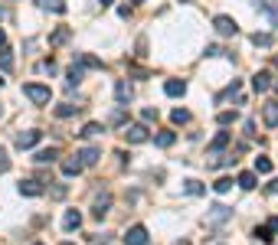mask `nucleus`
I'll return each instance as SVG.
<instances>
[{"mask_svg":"<svg viewBox=\"0 0 278 245\" xmlns=\"http://www.w3.org/2000/svg\"><path fill=\"white\" fill-rule=\"evenodd\" d=\"M79 226H82V213L79 209H69V213L62 216V229H66V232H75Z\"/></svg>","mask_w":278,"mask_h":245,"instance_id":"obj_8","label":"nucleus"},{"mask_svg":"<svg viewBox=\"0 0 278 245\" xmlns=\"http://www.w3.org/2000/svg\"><path fill=\"white\" fill-rule=\"evenodd\" d=\"M164 92L170 95V98H180V95L187 92V82H180V79H167V82H164Z\"/></svg>","mask_w":278,"mask_h":245,"instance_id":"obj_9","label":"nucleus"},{"mask_svg":"<svg viewBox=\"0 0 278 245\" xmlns=\"http://www.w3.org/2000/svg\"><path fill=\"white\" fill-rule=\"evenodd\" d=\"M262 121L268 128H278V102H265L262 105Z\"/></svg>","mask_w":278,"mask_h":245,"instance_id":"obj_6","label":"nucleus"},{"mask_svg":"<svg viewBox=\"0 0 278 245\" xmlns=\"http://www.w3.org/2000/svg\"><path fill=\"white\" fill-rule=\"evenodd\" d=\"M7 170H10V157H7V151L0 147V173H7Z\"/></svg>","mask_w":278,"mask_h":245,"instance_id":"obj_33","label":"nucleus"},{"mask_svg":"<svg viewBox=\"0 0 278 245\" xmlns=\"http://www.w3.org/2000/svg\"><path fill=\"white\" fill-rule=\"evenodd\" d=\"M141 118H144L148 124H151V121H157V108H144V111H141Z\"/></svg>","mask_w":278,"mask_h":245,"instance_id":"obj_35","label":"nucleus"},{"mask_svg":"<svg viewBox=\"0 0 278 245\" xmlns=\"http://www.w3.org/2000/svg\"><path fill=\"white\" fill-rule=\"evenodd\" d=\"M23 95L30 98L33 105H50V98H53L50 85H36V82H26V85H23Z\"/></svg>","mask_w":278,"mask_h":245,"instance_id":"obj_1","label":"nucleus"},{"mask_svg":"<svg viewBox=\"0 0 278 245\" xmlns=\"http://www.w3.org/2000/svg\"><path fill=\"white\" fill-rule=\"evenodd\" d=\"M131 95H134V92H131V85H128V82H118V85H115V98H118V102H131Z\"/></svg>","mask_w":278,"mask_h":245,"instance_id":"obj_18","label":"nucleus"},{"mask_svg":"<svg viewBox=\"0 0 278 245\" xmlns=\"http://www.w3.org/2000/svg\"><path fill=\"white\" fill-rule=\"evenodd\" d=\"M108 206H111V196H108V193H102L99 200H95V206H92V216H95V219H102V216L108 213Z\"/></svg>","mask_w":278,"mask_h":245,"instance_id":"obj_11","label":"nucleus"},{"mask_svg":"<svg viewBox=\"0 0 278 245\" xmlns=\"http://www.w3.org/2000/svg\"><path fill=\"white\" fill-rule=\"evenodd\" d=\"M213 26H216L219 36H236V33H239V23H236L233 17H222V13H219L216 20H213Z\"/></svg>","mask_w":278,"mask_h":245,"instance_id":"obj_2","label":"nucleus"},{"mask_svg":"<svg viewBox=\"0 0 278 245\" xmlns=\"http://www.w3.org/2000/svg\"><path fill=\"white\" fill-rule=\"evenodd\" d=\"M79 66H88V69H102V59H95V56H79Z\"/></svg>","mask_w":278,"mask_h":245,"instance_id":"obj_28","label":"nucleus"},{"mask_svg":"<svg viewBox=\"0 0 278 245\" xmlns=\"http://www.w3.org/2000/svg\"><path fill=\"white\" fill-rule=\"evenodd\" d=\"M173 141H177V134H173V131H161V134L154 137V144H157V147H170Z\"/></svg>","mask_w":278,"mask_h":245,"instance_id":"obj_21","label":"nucleus"},{"mask_svg":"<svg viewBox=\"0 0 278 245\" xmlns=\"http://www.w3.org/2000/svg\"><path fill=\"white\" fill-rule=\"evenodd\" d=\"M59 157V151H56V147H43V151H36V164H53V160Z\"/></svg>","mask_w":278,"mask_h":245,"instance_id":"obj_16","label":"nucleus"},{"mask_svg":"<svg viewBox=\"0 0 278 245\" xmlns=\"http://www.w3.org/2000/svg\"><path fill=\"white\" fill-rule=\"evenodd\" d=\"M95 245H108V242H95Z\"/></svg>","mask_w":278,"mask_h":245,"instance_id":"obj_42","label":"nucleus"},{"mask_svg":"<svg viewBox=\"0 0 278 245\" xmlns=\"http://www.w3.org/2000/svg\"><path fill=\"white\" fill-rule=\"evenodd\" d=\"M0 115H4V108H0Z\"/></svg>","mask_w":278,"mask_h":245,"instance_id":"obj_45","label":"nucleus"},{"mask_svg":"<svg viewBox=\"0 0 278 245\" xmlns=\"http://www.w3.org/2000/svg\"><path fill=\"white\" fill-rule=\"evenodd\" d=\"M210 222H226L229 219V209L222 206V203H216V206H210V216H206Z\"/></svg>","mask_w":278,"mask_h":245,"instance_id":"obj_13","label":"nucleus"},{"mask_svg":"<svg viewBox=\"0 0 278 245\" xmlns=\"http://www.w3.org/2000/svg\"><path fill=\"white\" fill-rule=\"evenodd\" d=\"M62 173H66V177H79V173H82V164H79V157H69V160H62Z\"/></svg>","mask_w":278,"mask_h":245,"instance_id":"obj_14","label":"nucleus"},{"mask_svg":"<svg viewBox=\"0 0 278 245\" xmlns=\"http://www.w3.org/2000/svg\"><path fill=\"white\" fill-rule=\"evenodd\" d=\"M0 69H4V72H10V69H13V53L7 46H0Z\"/></svg>","mask_w":278,"mask_h":245,"instance_id":"obj_19","label":"nucleus"},{"mask_svg":"<svg viewBox=\"0 0 278 245\" xmlns=\"http://www.w3.org/2000/svg\"><path fill=\"white\" fill-rule=\"evenodd\" d=\"M272 85H275V92H278V79H275V82H272Z\"/></svg>","mask_w":278,"mask_h":245,"instance_id":"obj_41","label":"nucleus"},{"mask_svg":"<svg viewBox=\"0 0 278 245\" xmlns=\"http://www.w3.org/2000/svg\"><path fill=\"white\" fill-rule=\"evenodd\" d=\"M255 239H259V242H272V232H268V226H259V229H255Z\"/></svg>","mask_w":278,"mask_h":245,"instance_id":"obj_31","label":"nucleus"},{"mask_svg":"<svg viewBox=\"0 0 278 245\" xmlns=\"http://www.w3.org/2000/svg\"><path fill=\"white\" fill-rule=\"evenodd\" d=\"M124 242L128 245H148V229L144 226H131L128 232H124Z\"/></svg>","mask_w":278,"mask_h":245,"instance_id":"obj_5","label":"nucleus"},{"mask_svg":"<svg viewBox=\"0 0 278 245\" xmlns=\"http://www.w3.org/2000/svg\"><path fill=\"white\" fill-rule=\"evenodd\" d=\"M39 137H43V131H20L17 134V147L20 151H30V147L39 144Z\"/></svg>","mask_w":278,"mask_h":245,"instance_id":"obj_4","label":"nucleus"},{"mask_svg":"<svg viewBox=\"0 0 278 245\" xmlns=\"http://www.w3.org/2000/svg\"><path fill=\"white\" fill-rule=\"evenodd\" d=\"M236 183H239L242 190H252V186H255V173H239V180H236Z\"/></svg>","mask_w":278,"mask_h":245,"instance_id":"obj_25","label":"nucleus"},{"mask_svg":"<svg viewBox=\"0 0 278 245\" xmlns=\"http://www.w3.org/2000/svg\"><path fill=\"white\" fill-rule=\"evenodd\" d=\"M170 121H173V124H187V121H190V111H187V108H173Z\"/></svg>","mask_w":278,"mask_h":245,"instance_id":"obj_24","label":"nucleus"},{"mask_svg":"<svg viewBox=\"0 0 278 245\" xmlns=\"http://www.w3.org/2000/svg\"><path fill=\"white\" fill-rule=\"evenodd\" d=\"M102 131H105V128H102V124H99V121H88V124H85V128H82V131H79V134H82V137H99V134H102Z\"/></svg>","mask_w":278,"mask_h":245,"instance_id":"obj_20","label":"nucleus"},{"mask_svg":"<svg viewBox=\"0 0 278 245\" xmlns=\"http://www.w3.org/2000/svg\"><path fill=\"white\" fill-rule=\"evenodd\" d=\"M268 190H272V193H278V180H272V183H268Z\"/></svg>","mask_w":278,"mask_h":245,"instance_id":"obj_38","label":"nucleus"},{"mask_svg":"<svg viewBox=\"0 0 278 245\" xmlns=\"http://www.w3.org/2000/svg\"><path fill=\"white\" fill-rule=\"evenodd\" d=\"M36 245H43V242H36Z\"/></svg>","mask_w":278,"mask_h":245,"instance_id":"obj_47","label":"nucleus"},{"mask_svg":"<svg viewBox=\"0 0 278 245\" xmlns=\"http://www.w3.org/2000/svg\"><path fill=\"white\" fill-rule=\"evenodd\" d=\"M252 43H255V46H268V43H272V36H268V33H255Z\"/></svg>","mask_w":278,"mask_h":245,"instance_id":"obj_32","label":"nucleus"},{"mask_svg":"<svg viewBox=\"0 0 278 245\" xmlns=\"http://www.w3.org/2000/svg\"><path fill=\"white\" fill-rule=\"evenodd\" d=\"M39 7H43V10H53V13H66V4H59V0H39Z\"/></svg>","mask_w":278,"mask_h":245,"instance_id":"obj_23","label":"nucleus"},{"mask_svg":"<svg viewBox=\"0 0 278 245\" xmlns=\"http://www.w3.org/2000/svg\"><path fill=\"white\" fill-rule=\"evenodd\" d=\"M213 190H216V193H229V190H233V180H229V177L216 180V183H213Z\"/></svg>","mask_w":278,"mask_h":245,"instance_id":"obj_29","label":"nucleus"},{"mask_svg":"<svg viewBox=\"0 0 278 245\" xmlns=\"http://www.w3.org/2000/svg\"><path fill=\"white\" fill-rule=\"evenodd\" d=\"M0 46H7V33L4 30H0Z\"/></svg>","mask_w":278,"mask_h":245,"instance_id":"obj_39","label":"nucleus"},{"mask_svg":"<svg viewBox=\"0 0 278 245\" xmlns=\"http://www.w3.org/2000/svg\"><path fill=\"white\" fill-rule=\"evenodd\" d=\"M255 173H272V160L268 157H255Z\"/></svg>","mask_w":278,"mask_h":245,"instance_id":"obj_26","label":"nucleus"},{"mask_svg":"<svg viewBox=\"0 0 278 245\" xmlns=\"http://www.w3.org/2000/svg\"><path fill=\"white\" fill-rule=\"evenodd\" d=\"M69 36H72V30H69V26H59V30H56L53 36H50V46H62Z\"/></svg>","mask_w":278,"mask_h":245,"instance_id":"obj_17","label":"nucleus"},{"mask_svg":"<svg viewBox=\"0 0 278 245\" xmlns=\"http://www.w3.org/2000/svg\"><path fill=\"white\" fill-rule=\"evenodd\" d=\"M69 85H79V82H82V66H72V69H69Z\"/></svg>","mask_w":278,"mask_h":245,"instance_id":"obj_27","label":"nucleus"},{"mask_svg":"<svg viewBox=\"0 0 278 245\" xmlns=\"http://www.w3.org/2000/svg\"><path fill=\"white\" fill-rule=\"evenodd\" d=\"M229 141H233V134H229V131H219V134L213 137V144H210V154H219Z\"/></svg>","mask_w":278,"mask_h":245,"instance_id":"obj_15","label":"nucleus"},{"mask_svg":"<svg viewBox=\"0 0 278 245\" xmlns=\"http://www.w3.org/2000/svg\"><path fill=\"white\" fill-rule=\"evenodd\" d=\"M187 193H190V196H200V193H203V183H197V180H187Z\"/></svg>","mask_w":278,"mask_h":245,"instance_id":"obj_30","label":"nucleus"},{"mask_svg":"<svg viewBox=\"0 0 278 245\" xmlns=\"http://www.w3.org/2000/svg\"><path fill=\"white\" fill-rule=\"evenodd\" d=\"M0 85H4V79H0Z\"/></svg>","mask_w":278,"mask_h":245,"instance_id":"obj_46","label":"nucleus"},{"mask_svg":"<svg viewBox=\"0 0 278 245\" xmlns=\"http://www.w3.org/2000/svg\"><path fill=\"white\" fill-rule=\"evenodd\" d=\"M134 4H144V0H134Z\"/></svg>","mask_w":278,"mask_h":245,"instance_id":"obj_44","label":"nucleus"},{"mask_svg":"<svg viewBox=\"0 0 278 245\" xmlns=\"http://www.w3.org/2000/svg\"><path fill=\"white\" fill-rule=\"evenodd\" d=\"M75 111H79V105H59V108H56V118H72L75 115Z\"/></svg>","mask_w":278,"mask_h":245,"instance_id":"obj_22","label":"nucleus"},{"mask_svg":"<svg viewBox=\"0 0 278 245\" xmlns=\"http://www.w3.org/2000/svg\"><path fill=\"white\" fill-rule=\"evenodd\" d=\"M268 232H278V216H272V219H268Z\"/></svg>","mask_w":278,"mask_h":245,"instance_id":"obj_37","label":"nucleus"},{"mask_svg":"<svg viewBox=\"0 0 278 245\" xmlns=\"http://www.w3.org/2000/svg\"><path fill=\"white\" fill-rule=\"evenodd\" d=\"M268 85H272V72H265V69H262V72L252 75V88H255V92H265Z\"/></svg>","mask_w":278,"mask_h":245,"instance_id":"obj_10","label":"nucleus"},{"mask_svg":"<svg viewBox=\"0 0 278 245\" xmlns=\"http://www.w3.org/2000/svg\"><path fill=\"white\" fill-rule=\"evenodd\" d=\"M124 137H128V144H144L151 134H148L144 124H128V128H124Z\"/></svg>","mask_w":278,"mask_h":245,"instance_id":"obj_3","label":"nucleus"},{"mask_svg":"<svg viewBox=\"0 0 278 245\" xmlns=\"http://www.w3.org/2000/svg\"><path fill=\"white\" fill-rule=\"evenodd\" d=\"M66 196V186H53V200H62Z\"/></svg>","mask_w":278,"mask_h":245,"instance_id":"obj_36","label":"nucleus"},{"mask_svg":"<svg viewBox=\"0 0 278 245\" xmlns=\"http://www.w3.org/2000/svg\"><path fill=\"white\" fill-rule=\"evenodd\" d=\"M111 4H115V0H102V7H111Z\"/></svg>","mask_w":278,"mask_h":245,"instance_id":"obj_40","label":"nucleus"},{"mask_svg":"<svg viewBox=\"0 0 278 245\" xmlns=\"http://www.w3.org/2000/svg\"><path fill=\"white\" fill-rule=\"evenodd\" d=\"M99 157H102L99 147H82V151H79V164L82 167H95V164H99Z\"/></svg>","mask_w":278,"mask_h":245,"instance_id":"obj_7","label":"nucleus"},{"mask_svg":"<svg viewBox=\"0 0 278 245\" xmlns=\"http://www.w3.org/2000/svg\"><path fill=\"white\" fill-rule=\"evenodd\" d=\"M20 193L23 196H43V186H39V180H23V183H20Z\"/></svg>","mask_w":278,"mask_h":245,"instance_id":"obj_12","label":"nucleus"},{"mask_svg":"<svg viewBox=\"0 0 278 245\" xmlns=\"http://www.w3.org/2000/svg\"><path fill=\"white\" fill-rule=\"evenodd\" d=\"M236 121V111H219V124H233Z\"/></svg>","mask_w":278,"mask_h":245,"instance_id":"obj_34","label":"nucleus"},{"mask_svg":"<svg viewBox=\"0 0 278 245\" xmlns=\"http://www.w3.org/2000/svg\"><path fill=\"white\" fill-rule=\"evenodd\" d=\"M62 245H75V242H62Z\"/></svg>","mask_w":278,"mask_h":245,"instance_id":"obj_43","label":"nucleus"}]
</instances>
